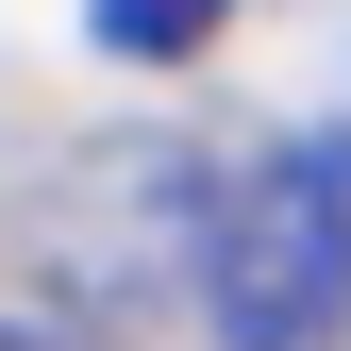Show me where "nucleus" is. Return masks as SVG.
<instances>
[{"label":"nucleus","mask_w":351,"mask_h":351,"mask_svg":"<svg viewBox=\"0 0 351 351\" xmlns=\"http://www.w3.org/2000/svg\"><path fill=\"white\" fill-rule=\"evenodd\" d=\"M201 318H217V351H335V318H351V134H285L217 184Z\"/></svg>","instance_id":"f257e3e1"},{"label":"nucleus","mask_w":351,"mask_h":351,"mask_svg":"<svg viewBox=\"0 0 351 351\" xmlns=\"http://www.w3.org/2000/svg\"><path fill=\"white\" fill-rule=\"evenodd\" d=\"M217 17H234V0H84V34H101V51H134V67H184Z\"/></svg>","instance_id":"f03ea898"},{"label":"nucleus","mask_w":351,"mask_h":351,"mask_svg":"<svg viewBox=\"0 0 351 351\" xmlns=\"http://www.w3.org/2000/svg\"><path fill=\"white\" fill-rule=\"evenodd\" d=\"M0 351H51V335H17V318H0Z\"/></svg>","instance_id":"7ed1b4c3"}]
</instances>
